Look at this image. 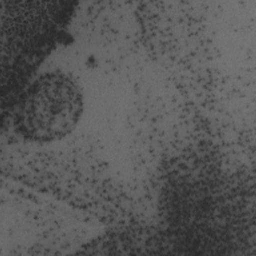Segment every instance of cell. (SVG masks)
Listing matches in <instances>:
<instances>
[{"mask_svg":"<svg viewBox=\"0 0 256 256\" xmlns=\"http://www.w3.org/2000/svg\"><path fill=\"white\" fill-rule=\"evenodd\" d=\"M84 97L77 81L63 71L44 73L19 95L14 108L16 132L33 143H51L78 125Z\"/></svg>","mask_w":256,"mask_h":256,"instance_id":"obj_1","label":"cell"}]
</instances>
